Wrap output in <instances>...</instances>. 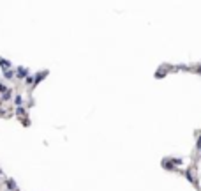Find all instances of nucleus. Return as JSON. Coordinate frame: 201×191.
Here are the masks:
<instances>
[{
    "label": "nucleus",
    "instance_id": "obj_1",
    "mask_svg": "<svg viewBox=\"0 0 201 191\" xmlns=\"http://www.w3.org/2000/svg\"><path fill=\"white\" fill-rule=\"evenodd\" d=\"M14 73H16V78H18V80H25V78L30 75V71H28L25 66H18V67L14 69Z\"/></svg>",
    "mask_w": 201,
    "mask_h": 191
},
{
    "label": "nucleus",
    "instance_id": "obj_2",
    "mask_svg": "<svg viewBox=\"0 0 201 191\" xmlns=\"http://www.w3.org/2000/svg\"><path fill=\"white\" fill-rule=\"evenodd\" d=\"M48 75H50V71H48V69H44L42 73H37V75H34V85H32V89H34V87H37V85H39L41 81H42L44 78L48 76Z\"/></svg>",
    "mask_w": 201,
    "mask_h": 191
},
{
    "label": "nucleus",
    "instance_id": "obj_3",
    "mask_svg": "<svg viewBox=\"0 0 201 191\" xmlns=\"http://www.w3.org/2000/svg\"><path fill=\"white\" fill-rule=\"evenodd\" d=\"M0 67H2V73L4 71H9V69H13V62L7 60V58H4V57H0Z\"/></svg>",
    "mask_w": 201,
    "mask_h": 191
},
{
    "label": "nucleus",
    "instance_id": "obj_4",
    "mask_svg": "<svg viewBox=\"0 0 201 191\" xmlns=\"http://www.w3.org/2000/svg\"><path fill=\"white\" fill-rule=\"evenodd\" d=\"M5 188L9 191H18V186H16V181L14 179H7L5 181Z\"/></svg>",
    "mask_w": 201,
    "mask_h": 191
},
{
    "label": "nucleus",
    "instance_id": "obj_5",
    "mask_svg": "<svg viewBox=\"0 0 201 191\" xmlns=\"http://www.w3.org/2000/svg\"><path fill=\"white\" fill-rule=\"evenodd\" d=\"M2 75H4V80H9V81L16 78V73H14V69H9V71H4Z\"/></svg>",
    "mask_w": 201,
    "mask_h": 191
},
{
    "label": "nucleus",
    "instance_id": "obj_6",
    "mask_svg": "<svg viewBox=\"0 0 201 191\" xmlns=\"http://www.w3.org/2000/svg\"><path fill=\"white\" fill-rule=\"evenodd\" d=\"M11 99H13V90L11 89H7L4 94L0 96V101H11Z\"/></svg>",
    "mask_w": 201,
    "mask_h": 191
},
{
    "label": "nucleus",
    "instance_id": "obj_7",
    "mask_svg": "<svg viewBox=\"0 0 201 191\" xmlns=\"http://www.w3.org/2000/svg\"><path fill=\"white\" fill-rule=\"evenodd\" d=\"M23 103H25V99H23V96H14V106L18 108V106H23Z\"/></svg>",
    "mask_w": 201,
    "mask_h": 191
},
{
    "label": "nucleus",
    "instance_id": "obj_8",
    "mask_svg": "<svg viewBox=\"0 0 201 191\" xmlns=\"http://www.w3.org/2000/svg\"><path fill=\"white\" fill-rule=\"evenodd\" d=\"M185 177H187V179H189V181H191V182H192L194 186L198 184V181L194 179V175H192V172H191V168H189V170H185Z\"/></svg>",
    "mask_w": 201,
    "mask_h": 191
},
{
    "label": "nucleus",
    "instance_id": "obj_9",
    "mask_svg": "<svg viewBox=\"0 0 201 191\" xmlns=\"http://www.w3.org/2000/svg\"><path fill=\"white\" fill-rule=\"evenodd\" d=\"M23 81H25V85H28V87H32V85H34V75H28V76L25 78Z\"/></svg>",
    "mask_w": 201,
    "mask_h": 191
},
{
    "label": "nucleus",
    "instance_id": "obj_10",
    "mask_svg": "<svg viewBox=\"0 0 201 191\" xmlns=\"http://www.w3.org/2000/svg\"><path fill=\"white\" fill-rule=\"evenodd\" d=\"M25 113H27V110H25L23 106H18V108H16V115H18V117H23Z\"/></svg>",
    "mask_w": 201,
    "mask_h": 191
},
{
    "label": "nucleus",
    "instance_id": "obj_11",
    "mask_svg": "<svg viewBox=\"0 0 201 191\" xmlns=\"http://www.w3.org/2000/svg\"><path fill=\"white\" fill-rule=\"evenodd\" d=\"M5 90H7V85H4V83H0V96L4 94Z\"/></svg>",
    "mask_w": 201,
    "mask_h": 191
},
{
    "label": "nucleus",
    "instance_id": "obj_12",
    "mask_svg": "<svg viewBox=\"0 0 201 191\" xmlns=\"http://www.w3.org/2000/svg\"><path fill=\"white\" fill-rule=\"evenodd\" d=\"M198 147H200V149H201V136H200V138H198Z\"/></svg>",
    "mask_w": 201,
    "mask_h": 191
},
{
    "label": "nucleus",
    "instance_id": "obj_13",
    "mask_svg": "<svg viewBox=\"0 0 201 191\" xmlns=\"http://www.w3.org/2000/svg\"><path fill=\"white\" fill-rule=\"evenodd\" d=\"M196 71H198V73H200V75H201V66H200V67H198V69H196Z\"/></svg>",
    "mask_w": 201,
    "mask_h": 191
},
{
    "label": "nucleus",
    "instance_id": "obj_14",
    "mask_svg": "<svg viewBox=\"0 0 201 191\" xmlns=\"http://www.w3.org/2000/svg\"><path fill=\"white\" fill-rule=\"evenodd\" d=\"M200 152H201V149H200Z\"/></svg>",
    "mask_w": 201,
    "mask_h": 191
}]
</instances>
